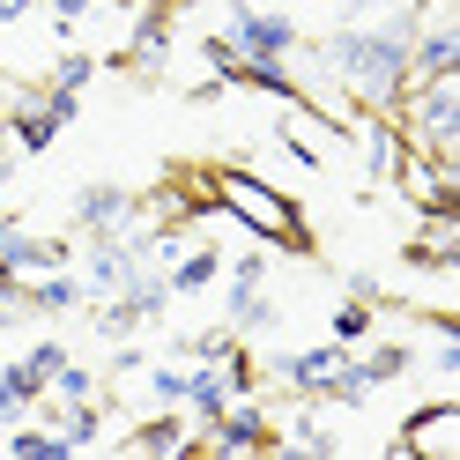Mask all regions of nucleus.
Returning a JSON list of instances; mask_svg holds the SVG:
<instances>
[{
	"mask_svg": "<svg viewBox=\"0 0 460 460\" xmlns=\"http://www.w3.org/2000/svg\"><path fill=\"white\" fill-rule=\"evenodd\" d=\"M200 60H208V67H216V75L230 82V67H238V60H245V52H238V45H230V31H208V38H200Z\"/></svg>",
	"mask_w": 460,
	"mask_h": 460,
	"instance_id": "nucleus-29",
	"label": "nucleus"
},
{
	"mask_svg": "<svg viewBox=\"0 0 460 460\" xmlns=\"http://www.w3.org/2000/svg\"><path fill=\"white\" fill-rule=\"evenodd\" d=\"M275 446H297V453H341V438L327 430V416H320V409H297V416H290V430H275Z\"/></svg>",
	"mask_w": 460,
	"mask_h": 460,
	"instance_id": "nucleus-19",
	"label": "nucleus"
},
{
	"mask_svg": "<svg viewBox=\"0 0 460 460\" xmlns=\"http://www.w3.org/2000/svg\"><path fill=\"white\" fill-rule=\"evenodd\" d=\"M349 371L379 394V386H394V379H409V371H416V349H409V341H371L364 357H349Z\"/></svg>",
	"mask_w": 460,
	"mask_h": 460,
	"instance_id": "nucleus-12",
	"label": "nucleus"
},
{
	"mask_svg": "<svg viewBox=\"0 0 460 460\" xmlns=\"http://www.w3.org/2000/svg\"><path fill=\"white\" fill-rule=\"evenodd\" d=\"M141 216V200L127 193V186H82L75 193V223L90 230V238H104V230H127Z\"/></svg>",
	"mask_w": 460,
	"mask_h": 460,
	"instance_id": "nucleus-9",
	"label": "nucleus"
},
{
	"mask_svg": "<svg viewBox=\"0 0 460 460\" xmlns=\"http://www.w3.org/2000/svg\"><path fill=\"white\" fill-rule=\"evenodd\" d=\"M119 453H200V438L164 409V416H149L141 430H127V446H119Z\"/></svg>",
	"mask_w": 460,
	"mask_h": 460,
	"instance_id": "nucleus-16",
	"label": "nucleus"
},
{
	"mask_svg": "<svg viewBox=\"0 0 460 460\" xmlns=\"http://www.w3.org/2000/svg\"><path fill=\"white\" fill-rule=\"evenodd\" d=\"M230 349H238V327H200V334L179 341V357H208V364H223Z\"/></svg>",
	"mask_w": 460,
	"mask_h": 460,
	"instance_id": "nucleus-26",
	"label": "nucleus"
},
{
	"mask_svg": "<svg viewBox=\"0 0 460 460\" xmlns=\"http://www.w3.org/2000/svg\"><path fill=\"white\" fill-rule=\"evenodd\" d=\"M230 82H245V90H261V97H282V104H305V82L282 67V60H238Z\"/></svg>",
	"mask_w": 460,
	"mask_h": 460,
	"instance_id": "nucleus-17",
	"label": "nucleus"
},
{
	"mask_svg": "<svg viewBox=\"0 0 460 460\" xmlns=\"http://www.w3.org/2000/svg\"><path fill=\"white\" fill-rule=\"evenodd\" d=\"M371 327H379V305H334V341L341 349H357Z\"/></svg>",
	"mask_w": 460,
	"mask_h": 460,
	"instance_id": "nucleus-24",
	"label": "nucleus"
},
{
	"mask_svg": "<svg viewBox=\"0 0 460 460\" xmlns=\"http://www.w3.org/2000/svg\"><path fill=\"white\" fill-rule=\"evenodd\" d=\"M75 305H82V275L67 268H45L22 282V312H75Z\"/></svg>",
	"mask_w": 460,
	"mask_h": 460,
	"instance_id": "nucleus-15",
	"label": "nucleus"
},
{
	"mask_svg": "<svg viewBox=\"0 0 460 460\" xmlns=\"http://www.w3.org/2000/svg\"><path fill=\"white\" fill-rule=\"evenodd\" d=\"M22 416H31V401H22L8 379H0V423H22Z\"/></svg>",
	"mask_w": 460,
	"mask_h": 460,
	"instance_id": "nucleus-34",
	"label": "nucleus"
},
{
	"mask_svg": "<svg viewBox=\"0 0 460 460\" xmlns=\"http://www.w3.org/2000/svg\"><path fill=\"white\" fill-rule=\"evenodd\" d=\"M230 45H238L245 60H290L297 52V22L252 8V0H230Z\"/></svg>",
	"mask_w": 460,
	"mask_h": 460,
	"instance_id": "nucleus-4",
	"label": "nucleus"
},
{
	"mask_svg": "<svg viewBox=\"0 0 460 460\" xmlns=\"http://www.w3.org/2000/svg\"><path fill=\"white\" fill-rule=\"evenodd\" d=\"M208 193H216L223 216H238V223L252 230V238H268V245H282V252H312V230H305L297 200L282 193V186L252 179V171H208Z\"/></svg>",
	"mask_w": 460,
	"mask_h": 460,
	"instance_id": "nucleus-2",
	"label": "nucleus"
},
{
	"mask_svg": "<svg viewBox=\"0 0 460 460\" xmlns=\"http://www.w3.org/2000/svg\"><path fill=\"white\" fill-rule=\"evenodd\" d=\"M438 75H460V38H453V22H423L409 38V90L438 82Z\"/></svg>",
	"mask_w": 460,
	"mask_h": 460,
	"instance_id": "nucleus-8",
	"label": "nucleus"
},
{
	"mask_svg": "<svg viewBox=\"0 0 460 460\" xmlns=\"http://www.w3.org/2000/svg\"><path fill=\"white\" fill-rule=\"evenodd\" d=\"M38 104L52 111V127H67V119H75V111H82V97H75V90H45Z\"/></svg>",
	"mask_w": 460,
	"mask_h": 460,
	"instance_id": "nucleus-32",
	"label": "nucleus"
},
{
	"mask_svg": "<svg viewBox=\"0 0 460 460\" xmlns=\"http://www.w3.org/2000/svg\"><path fill=\"white\" fill-rule=\"evenodd\" d=\"M141 379H149V401H156V409H179V401H186V371H179V364H141Z\"/></svg>",
	"mask_w": 460,
	"mask_h": 460,
	"instance_id": "nucleus-25",
	"label": "nucleus"
},
{
	"mask_svg": "<svg viewBox=\"0 0 460 460\" xmlns=\"http://www.w3.org/2000/svg\"><path fill=\"white\" fill-rule=\"evenodd\" d=\"M216 275H223V252L208 245V252H186V261H171L164 282H171V297H193V290H208Z\"/></svg>",
	"mask_w": 460,
	"mask_h": 460,
	"instance_id": "nucleus-20",
	"label": "nucleus"
},
{
	"mask_svg": "<svg viewBox=\"0 0 460 460\" xmlns=\"http://www.w3.org/2000/svg\"><path fill=\"white\" fill-rule=\"evenodd\" d=\"M230 401H238V386H230V371L223 364H200V371H186V409L200 416V430H208Z\"/></svg>",
	"mask_w": 460,
	"mask_h": 460,
	"instance_id": "nucleus-13",
	"label": "nucleus"
},
{
	"mask_svg": "<svg viewBox=\"0 0 460 460\" xmlns=\"http://www.w3.org/2000/svg\"><path fill=\"white\" fill-rule=\"evenodd\" d=\"M200 446L208 453H275V423H268V409H252V401L238 394L208 430H200Z\"/></svg>",
	"mask_w": 460,
	"mask_h": 460,
	"instance_id": "nucleus-5",
	"label": "nucleus"
},
{
	"mask_svg": "<svg viewBox=\"0 0 460 460\" xmlns=\"http://www.w3.org/2000/svg\"><path fill=\"white\" fill-rule=\"evenodd\" d=\"M60 364H67L60 341H38V349H31V357H15L8 371H0V379H8L22 401H45V386H52V371H60Z\"/></svg>",
	"mask_w": 460,
	"mask_h": 460,
	"instance_id": "nucleus-14",
	"label": "nucleus"
},
{
	"mask_svg": "<svg viewBox=\"0 0 460 460\" xmlns=\"http://www.w3.org/2000/svg\"><path fill=\"white\" fill-rule=\"evenodd\" d=\"M409 268H430V275H453L460 268V238H453V216H423V230L401 245Z\"/></svg>",
	"mask_w": 460,
	"mask_h": 460,
	"instance_id": "nucleus-10",
	"label": "nucleus"
},
{
	"mask_svg": "<svg viewBox=\"0 0 460 460\" xmlns=\"http://www.w3.org/2000/svg\"><path fill=\"white\" fill-rule=\"evenodd\" d=\"M341 364H349V349L327 334L320 349H297V357H275V379L282 386H297V394H312V401H327V386L341 379Z\"/></svg>",
	"mask_w": 460,
	"mask_h": 460,
	"instance_id": "nucleus-7",
	"label": "nucleus"
},
{
	"mask_svg": "<svg viewBox=\"0 0 460 460\" xmlns=\"http://www.w3.org/2000/svg\"><path fill=\"white\" fill-rule=\"evenodd\" d=\"M268 282V252H238L230 261V290H261Z\"/></svg>",
	"mask_w": 460,
	"mask_h": 460,
	"instance_id": "nucleus-30",
	"label": "nucleus"
},
{
	"mask_svg": "<svg viewBox=\"0 0 460 460\" xmlns=\"http://www.w3.org/2000/svg\"><path fill=\"white\" fill-rule=\"evenodd\" d=\"M386 453H409V460H460V409L453 401H423V409L401 423V438Z\"/></svg>",
	"mask_w": 460,
	"mask_h": 460,
	"instance_id": "nucleus-3",
	"label": "nucleus"
},
{
	"mask_svg": "<svg viewBox=\"0 0 460 460\" xmlns=\"http://www.w3.org/2000/svg\"><path fill=\"white\" fill-rule=\"evenodd\" d=\"M52 8V22H60V31H75L82 15H97V8H111V0H45Z\"/></svg>",
	"mask_w": 460,
	"mask_h": 460,
	"instance_id": "nucleus-31",
	"label": "nucleus"
},
{
	"mask_svg": "<svg viewBox=\"0 0 460 460\" xmlns=\"http://www.w3.org/2000/svg\"><path fill=\"white\" fill-rule=\"evenodd\" d=\"M104 60H97V52H60V60H52V90H90V75H97Z\"/></svg>",
	"mask_w": 460,
	"mask_h": 460,
	"instance_id": "nucleus-23",
	"label": "nucleus"
},
{
	"mask_svg": "<svg viewBox=\"0 0 460 460\" xmlns=\"http://www.w3.org/2000/svg\"><path fill=\"white\" fill-rule=\"evenodd\" d=\"M430 371H446V379H460V334H438V349H430Z\"/></svg>",
	"mask_w": 460,
	"mask_h": 460,
	"instance_id": "nucleus-33",
	"label": "nucleus"
},
{
	"mask_svg": "<svg viewBox=\"0 0 460 460\" xmlns=\"http://www.w3.org/2000/svg\"><path fill=\"white\" fill-rule=\"evenodd\" d=\"M0 179H8V119H0Z\"/></svg>",
	"mask_w": 460,
	"mask_h": 460,
	"instance_id": "nucleus-36",
	"label": "nucleus"
},
{
	"mask_svg": "<svg viewBox=\"0 0 460 460\" xmlns=\"http://www.w3.org/2000/svg\"><path fill=\"white\" fill-rule=\"evenodd\" d=\"M67 261H75V245H67V238H31V230L0 223V275L31 282V275H45V268H67Z\"/></svg>",
	"mask_w": 460,
	"mask_h": 460,
	"instance_id": "nucleus-6",
	"label": "nucleus"
},
{
	"mask_svg": "<svg viewBox=\"0 0 460 460\" xmlns=\"http://www.w3.org/2000/svg\"><path fill=\"white\" fill-rule=\"evenodd\" d=\"M416 31H423V0H401V15H386L379 31H334L320 45V67L364 111H401V97H409V38Z\"/></svg>",
	"mask_w": 460,
	"mask_h": 460,
	"instance_id": "nucleus-1",
	"label": "nucleus"
},
{
	"mask_svg": "<svg viewBox=\"0 0 460 460\" xmlns=\"http://www.w3.org/2000/svg\"><path fill=\"white\" fill-rule=\"evenodd\" d=\"M52 134H60V127H52V111H45L38 97H22L15 119H8V141H15L22 156H38V149H52Z\"/></svg>",
	"mask_w": 460,
	"mask_h": 460,
	"instance_id": "nucleus-18",
	"label": "nucleus"
},
{
	"mask_svg": "<svg viewBox=\"0 0 460 460\" xmlns=\"http://www.w3.org/2000/svg\"><path fill=\"white\" fill-rule=\"evenodd\" d=\"M8 453H15V460H60V453H67V438H60V430H15Z\"/></svg>",
	"mask_w": 460,
	"mask_h": 460,
	"instance_id": "nucleus-28",
	"label": "nucleus"
},
{
	"mask_svg": "<svg viewBox=\"0 0 460 460\" xmlns=\"http://www.w3.org/2000/svg\"><path fill=\"white\" fill-rule=\"evenodd\" d=\"M45 394H60V401H97V371H90V364H60Z\"/></svg>",
	"mask_w": 460,
	"mask_h": 460,
	"instance_id": "nucleus-27",
	"label": "nucleus"
},
{
	"mask_svg": "<svg viewBox=\"0 0 460 460\" xmlns=\"http://www.w3.org/2000/svg\"><path fill=\"white\" fill-rule=\"evenodd\" d=\"M52 423H60L67 453H97V438H104V416H97V401H67V416H52Z\"/></svg>",
	"mask_w": 460,
	"mask_h": 460,
	"instance_id": "nucleus-21",
	"label": "nucleus"
},
{
	"mask_svg": "<svg viewBox=\"0 0 460 460\" xmlns=\"http://www.w3.org/2000/svg\"><path fill=\"white\" fill-rule=\"evenodd\" d=\"M38 0H0V31H15V22H31Z\"/></svg>",
	"mask_w": 460,
	"mask_h": 460,
	"instance_id": "nucleus-35",
	"label": "nucleus"
},
{
	"mask_svg": "<svg viewBox=\"0 0 460 460\" xmlns=\"http://www.w3.org/2000/svg\"><path fill=\"white\" fill-rule=\"evenodd\" d=\"M357 134H364V164H371V179H394V164H401V149H409V134L394 127V111H364L357 119Z\"/></svg>",
	"mask_w": 460,
	"mask_h": 460,
	"instance_id": "nucleus-11",
	"label": "nucleus"
},
{
	"mask_svg": "<svg viewBox=\"0 0 460 460\" xmlns=\"http://www.w3.org/2000/svg\"><path fill=\"white\" fill-rule=\"evenodd\" d=\"M364 8H371V0H341V15H364Z\"/></svg>",
	"mask_w": 460,
	"mask_h": 460,
	"instance_id": "nucleus-37",
	"label": "nucleus"
},
{
	"mask_svg": "<svg viewBox=\"0 0 460 460\" xmlns=\"http://www.w3.org/2000/svg\"><path fill=\"white\" fill-rule=\"evenodd\" d=\"M223 312H230V327H238V334H261V327H275V305H268L261 290H223Z\"/></svg>",
	"mask_w": 460,
	"mask_h": 460,
	"instance_id": "nucleus-22",
	"label": "nucleus"
}]
</instances>
